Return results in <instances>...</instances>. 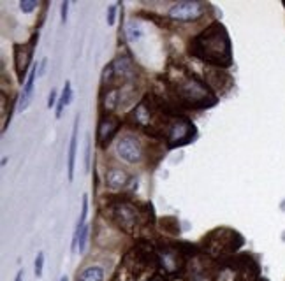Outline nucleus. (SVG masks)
I'll list each match as a JSON object with an SVG mask.
<instances>
[{
  "label": "nucleus",
  "instance_id": "nucleus-1",
  "mask_svg": "<svg viewBox=\"0 0 285 281\" xmlns=\"http://www.w3.org/2000/svg\"><path fill=\"white\" fill-rule=\"evenodd\" d=\"M190 51L197 58L206 60L213 65H229L231 63L229 35L220 23L212 25L208 30H205L199 37L194 39Z\"/></svg>",
  "mask_w": 285,
  "mask_h": 281
},
{
  "label": "nucleus",
  "instance_id": "nucleus-2",
  "mask_svg": "<svg viewBox=\"0 0 285 281\" xmlns=\"http://www.w3.org/2000/svg\"><path fill=\"white\" fill-rule=\"evenodd\" d=\"M178 93H180L181 100L187 102L190 106H197V108H205V106H212L215 102L213 95L210 93V90L206 88L203 83H199L197 79H187V81L180 83L178 86Z\"/></svg>",
  "mask_w": 285,
  "mask_h": 281
},
{
  "label": "nucleus",
  "instance_id": "nucleus-3",
  "mask_svg": "<svg viewBox=\"0 0 285 281\" xmlns=\"http://www.w3.org/2000/svg\"><path fill=\"white\" fill-rule=\"evenodd\" d=\"M203 12H205V4H201V2H180V4L173 5L169 16L178 21H194V19L201 18Z\"/></svg>",
  "mask_w": 285,
  "mask_h": 281
},
{
  "label": "nucleus",
  "instance_id": "nucleus-4",
  "mask_svg": "<svg viewBox=\"0 0 285 281\" xmlns=\"http://www.w3.org/2000/svg\"><path fill=\"white\" fill-rule=\"evenodd\" d=\"M116 151H118L120 158H124L125 162L129 164H136L142 158L141 144H139L134 137L120 139L118 144H116Z\"/></svg>",
  "mask_w": 285,
  "mask_h": 281
},
{
  "label": "nucleus",
  "instance_id": "nucleus-5",
  "mask_svg": "<svg viewBox=\"0 0 285 281\" xmlns=\"http://www.w3.org/2000/svg\"><path fill=\"white\" fill-rule=\"evenodd\" d=\"M194 135V125L189 119H176L169 127V141L171 146L189 143V139Z\"/></svg>",
  "mask_w": 285,
  "mask_h": 281
},
{
  "label": "nucleus",
  "instance_id": "nucleus-6",
  "mask_svg": "<svg viewBox=\"0 0 285 281\" xmlns=\"http://www.w3.org/2000/svg\"><path fill=\"white\" fill-rule=\"evenodd\" d=\"M32 55H34V41L28 44H16L14 46V63H16V72H18L19 79L23 81V76L27 74L28 63L32 60Z\"/></svg>",
  "mask_w": 285,
  "mask_h": 281
},
{
  "label": "nucleus",
  "instance_id": "nucleus-7",
  "mask_svg": "<svg viewBox=\"0 0 285 281\" xmlns=\"http://www.w3.org/2000/svg\"><path fill=\"white\" fill-rule=\"evenodd\" d=\"M158 260H160V266L167 271V273H178L181 269V255L180 251L173 250V248H164V250L158 251Z\"/></svg>",
  "mask_w": 285,
  "mask_h": 281
},
{
  "label": "nucleus",
  "instance_id": "nucleus-8",
  "mask_svg": "<svg viewBox=\"0 0 285 281\" xmlns=\"http://www.w3.org/2000/svg\"><path fill=\"white\" fill-rule=\"evenodd\" d=\"M115 220L120 224V227L131 230L132 227H136V222H138V211L129 204H118L115 208Z\"/></svg>",
  "mask_w": 285,
  "mask_h": 281
},
{
  "label": "nucleus",
  "instance_id": "nucleus-9",
  "mask_svg": "<svg viewBox=\"0 0 285 281\" xmlns=\"http://www.w3.org/2000/svg\"><path fill=\"white\" fill-rule=\"evenodd\" d=\"M118 125H120V119L116 116H104V118L100 119L99 123V130H97V139H99V143L104 146L106 143L111 141V137L115 135V132L118 130Z\"/></svg>",
  "mask_w": 285,
  "mask_h": 281
},
{
  "label": "nucleus",
  "instance_id": "nucleus-10",
  "mask_svg": "<svg viewBox=\"0 0 285 281\" xmlns=\"http://www.w3.org/2000/svg\"><path fill=\"white\" fill-rule=\"evenodd\" d=\"M77 127H79V116L74 119L72 135H71L69 144V155H67V170H69V179L74 177V162H76V148H77Z\"/></svg>",
  "mask_w": 285,
  "mask_h": 281
},
{
  "label": "nucleus",
  "instance_id": "nucleus-11",
  "mask_svg": "<svg viewBox=\"0 0 285 281\" xmlns=\"http://www.w3.org/2000/svg\"><path fill=\"white\" fill-rule=\"evenodd\" d=\"M127 181H129V174L122 169L113 167V169H109L108 172H106V185H108L109 188H122V186H125Z\"/></svg>",
  "mask_w": 285,
  "mask_h": 281
},
{
  "label": "nucleus",
  "instance_id": "nucleus-12",
  "mask_svg": "<svg viewBox=\"0 0 285 281\" xmlns=\"http://www.w3.org/2000/svg\"><path fill=\"white\" fill-rule=\"evenodd\" d=\"M35 74H37V63H34L32 67L30 74L27 77V83L23 86V93H21V100H19V109L23 111V109L28 108L30 104V97H32V90H34V81H35Z\"/></svg>",
  "mask_w": 285,
  "mask_h": 281
},
{
  "label": "nucleus",
  "instance_id": "nucleus-13",
  "mask_svg": "<svg viewBox=\"0 0 285 281\" xmlns=\"http://www.w3.org/2000/svg\"><path fill=\"white\" fill-rule=\"evenodd\" d=\"M77 281H104V271L100 267H86L79 274Z\"/></svg>",
  "mask_w": 285,
  "mask_h": 281
},
{
  "label": "nucleus",
  "instance_id": "nucleus-14",
  "mask_svg": "<svg viewBox=\"0 0 285 281\" xmlns=\"http://www.w3.org/2000/svg\"><path fill=\"white\" fill-rule=\"evenodd\" d=\"M113 69H115V74L116 76H122V77H131L132 74V65H131V62H129L127 58L125 56H122V58H118L115 63H113Z\"/></svg>",
  "mask_w": 285,
  "mask_h": 281
},
{
  "label": "nucleus",
  "instance_id": "nucleus-15",
  "mask_svg": "<svg viewBox=\"0 0 285 281\" xmlns=\"http://www.w3.org/2000/svg\"><path fill=\"white\" fill-rule=\"evenodd\" d=\"M71 99H72V88H71V83H66V88H64L62 97H60V104H58V109H57V116L62 114V109L69 104Z\"/></svg>",
  "mask_w": 285,
  "mask_h": 281
},
{
  "label": "nucleus",
  "instance_id": "nucleus-16",
  "mask_svg": "<svg viewBox=\"0 0 285 281\" xmlns=\"http://www.w3.org/2000/svg\"><path fill=\"white\" fill-rule=\"evenodd\" d=\"M127 37L131 43H139L142 37V32L141 28H139V25H136V21H131V23L127 25Z\"/></svg>",
  "mask_w": 285,
  "mask_h": 281
},
{
  "label": "nucleus",
  "instance_id": "nucleus-17",
  "mask_svg": "<svg viewBox=\"0 0 285 281\" xmlns=\"http://www.w3.org/2000/svg\"><path fill=\"white\" fill-rule=\"evenodd\" d=\"M43 267H44V253L43 251H39L37 257H35V276L41 278L43 276Z\"/></svg>",
  "mask_w": 285,
  "mask_h": 281
},
{
  "label": "nucleus",
  "instance_id": "nucleus-18",
  "mask_svg": "<svg viewBox=\"0 0 285 281\" xmlns=\"http://www.w3.org/2000/svg\"><path fill=\"white\" fill-rule=\"evenodd\" d=\"M19 7H21V11L23 12H30L37 7V2H34V0H23V2L19 4Z\"/></svg>",
  "mask_w": 285,
  "mask_h": 281
},
{
  "label": "nucleus",
  "instance_id": "nucleus-19",
  "mask_svg": "<svg viewBox=\"0 0 285 281\" xmlns=\"http://www.w3.org/2000/svg\"><path fill=\"white\" fill-rule=\"evenodd\" d=\"M86 234H88V227H83V230H81V234H79V251H83L85 250V243H86Z\"/></svg>",
  "mask_w": 285,
  "mask_h": 281
},
{
  "label": "nucleus",
  "instance_id": "nucleus-20",
  "mask_svg": "<svg viewBox=\"0 0 285 281\" xmlns=\"http://www.w3.org/2000/svg\"><path fill=\"white\" fill-rule=\"evenodd\" d=\"M90 137H86V148H85V167H90Z\"/></svg>",
  "mask_w": 285,
  "mask_h": 281
},
{
  "label": "nucleus",
  "instance_id": "nucleus-21",
  "mask_svg": "<svg viewBox=\"0 0 285 281\" xmlns=\"http://www.w3.org/2000/svg\"><path fill=\"white\" fill-rule=\"evenodd\" d=\"M115 11H116V5H109V14H108V23L109 25L115 23Z\"/></svg>",
  "mask_w": 285,
  "mask_h": 281
},
{
  "label": "nucleus",
  "instance_id": "nucleus-22",
  "mask_svg": "<svg viewBox=\"0 0 285 281\" xmlns=\"http://www.w3.org/2000/svg\"><path fill=\"white\" fill-rule=\"evenodd\" d=\"M55 100H57V92H55V90H51L50 100H48V108H53V106H55Z\"/></svg>",
  "mask_w": 285,
  "mask_h": 281
},
{
  "label": "nucleus",
  "instance_id": "nucleus-23",
  "mask_svg": "<svg viewBox=\"0 0 285 281\" xmlns=\"http://www.w3.org/2000/svg\"><path fill=\"white\" fill-rule=\"evenodd\" d=\"M67 7H69V2H64L62 4V21H67Z\"/></svg>",
  "mask_w": 285,
  "mask_h": 281
},
{
  "label": "nucleus",
  "instance_id": "nucleus-24",
  "mask_svg": "<svg viewBox=\"0 0 285 281\" xmlns=\"http://www.w3.org/2000/svg\"><path fill=\"white\" fill-rule=\"evenodd\" d=\"M14 281H23V271H19V273H18V274H16Z\"/></svg>",
  "mask_w": 285,
  "mask_h": 281
},
{
  "label": "nucleus",
  "instance_id": "nucleus-25",
  "mask_svg": "<svg viewBox=\"0 0 285 281\" xmlns=\"http://www.w3.org/2000/svg\"><path fill=\"white\" fill-rule=\"evenodd\" d=\"M60 281H67V276H62L60 278Z\"/></svg>",
  "mask_w": 285,
  "mask_h": 281
}]
</instances>
